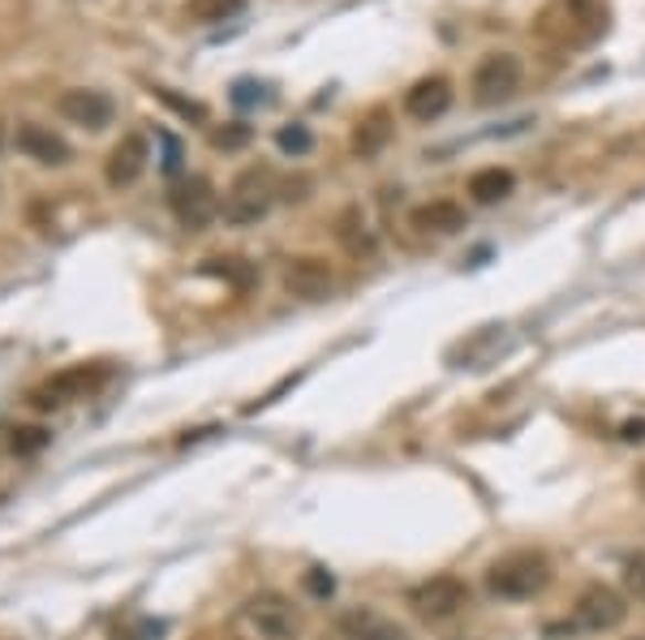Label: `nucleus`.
<instances>
[{
  "instance_id": "nucleus-1",
  "label": "nucleus",
  "mask_w": 645,
  "mask_h": 640,
  "mask_svg": "<svg viewBox=\"0 0 645 640\" xmlns=\"http://www.w3.org/2000/svg\"><path fill=\"white\" fill-rule=\"evenodd\" d=\"M606 22H611V13L603 0H547L533 13V35L560 52H577V47L603 40Z\"/></svg>"
},
{
  "instance_id": "nucleus-2",
  "label": "nucleus",
  "mask_w": 645,
  "mask_h": 640,
  "mask_svg": "<svg viewBox=\"0 0 645 640\" xmlns=\"http://www.w3.org/2000/svg\"><path fill=\"white\" fill-rule=\"evenodd\" d=\"M551 585V563L538 551H512L486 567V589L504 601H529Z\"/></svg>"
},
{
  "instance_id": "nucleus-3",
  "label": "nucleus",
  "mask_w": 645,
  "mask_h": 640,
  "mask_svg": "<svg viewBox=\"0 0 645 640\" xmlns=\"http://www.w3.org/2000/svg\"><path fill=\"white\" fill-rule=\"evenodd\" d=\"M245 623L263 640H297L306 628L302 606H293V598H284L276 589H263L245 601Z\"/></svg>"
},
{
  "instance_id": "nucleus-4",
  "label": "nucleus",
  "mask_w": 645,
  "mask_h": 640,
  "mask_svg": "<svg viewBox=\"0 0 645 640\" xmlns=\"http://www.w3.org/2000/svg\"><path fill=\"white\" fill-rule=\"evenodd\" d=\"M521 56L517 52H486L483 61H478V70H474V104H504V99H512L517 90H521Z\"/></svg>"
},
{
  "instance_id": "nucleus-5",
  "label": "nucleus",
  "mask_w": 645,
  "mask_h": 640,
  "mask_svg": "<svg viewBox=\"0 0 645 640\" xmlns=\"http://www.w3.org/2000/svg\"><path fill=\"white\" fill-rule=\"evenodd\" d=\"M409 606H413L417 619L444 623V619L461 615L469 606V585L461 576H431V580H422V585L409 589Z\"/></svg>"
},
{
  "instance_id": "nucleus-6",
  "label": "nucleus",
  "mask_w": 645,
  "mask_h": 640,
  "mask_svg": "<svg viewBox=\"0 0 645 640\" xmlns=\"http://www.w3.org/2000/svg\"><path fill=\"white\" fill-rule=\"evenodd\" d=\"M276 199V177L272 168H250L233 181L229 199H224V220L229 224H254L267 215V206Z\"/></svg>"
},
{
  "instance_id": "nucleus-7",
  "label": "nucleus",
  "mask_w": 645,
  "mask_h": 640,
  "mask_svg": "<svg viewBox=\"0 0 645 640\" xmlns=\"http://www.w3.org/2000/svg\"><path fill=\"white\" fill-rule=\"evenodd\" d=\"M628 619V606L624 598L603 585V580H594V585H585L581 589V598L572 606V623L581 628V632H611V628H620Z\"/></svg>"
},
{
  "instance_id": "nucleus-8",
  "label": "nucleus",
  "mask_w": 645,
  "mask_h": 640,
  "mask_svg": "<svg viewBox=\"0 0 645 640\" xmlns=\"http://www.w3.org/2000/svg\"><path fill=\"white\" fill-rule=\"evenodd\" d=\"M168 206H172L177 224L190 228V233H202V228L224 211V206H220V194H215V185H211L207 177H190V181H181V185L168 194Z\"/></svg>"
},
{
  "instance_id": "nucleus-9",
  "label": "nucleus",
  "mask_w": 645,
  "mask_h": 640,
  "mask_svg": "<svg viewBox=\"0 0 645 640\" xmlns=\"http://www.w3.org/2000/svg\"><path fill=\"white\" fill-rule=\"evenodd\" d=\"M108 365H70V370H61L56 378H47L40 392L31 396L35 408H61V404L70 401H82V396H91L95 387H104L108 383Z\"/></svg>"
},
{
  "instance_id": "nucleus-10",
  "label": "nucleus",
  "mask_w": 645,
  "mask_h": 640,
  "mask_svg": "<svg viewBox=\"0 0 645 640\" xmlns=\"http://www.w3.org/2000/svg\"><path fill=\"white\" fill-rule=\"evenodd\" d=\"M56 113L70 120V125H82V129H91V134H99V129H108L113 117H117V104L104 95V90H65L61 99H56Z\"/></svg>"
},
{
  "instance_id": "nucleus-11",
  "label": "nucleus",
  "mask_w": 645,
  "mask_h": 640,
  "mask_svg": "<svg viewBox=\"0 0 645 640\" xmlns=\"http://www.w3.org/2000/svg\"><path fill=\"white\" fill-rule=\"evenodd\" d=\"M336 288V276L327 267V258H315V254H302L284 267V292L288 297H302V301H322L331 297Z\"/></svg>"
},
{
  "instance_id": "nucleus-12",
  "label": "nucleus",
  "mask_w": 645,
  "mask_h": 640,
  "mask_svg": "<svg viewBox=\"0 0 645 640\" xmlns=\"http://www.w3.org/2000/svg\"><path fill=\"white\" fill-rule=\"evenodd\" d=\"M147 163H151V142H147L142 134H125L121 142L113 147L108 163H104V181H108L113 190H129V185L147 172Z\"/></svg>"
},
{
  "instance_id": "nucleus-13",
  "label": "nucleus",
  "mask_w": 645,
  "mask_h": 640,
  "mask_svg": "<svg viewBox=\"0 0 645 640\" xmlns=\"http://www.w3.org/2000/svg\"><path fill=\"white\" fill-rule=\"evenodd\" d=\"M452 108V82L431 74V78L413 82L404 90V113L413 120H440Z\"/></svg>"
},
{
  "instance_id": "nucleus-14",
  "label": "nucleus",
  "mask_w": 645,
  "mask_h": 640,
  "mask_svg": "<svg viewBox=\"0 0 645 640\" xmlns=\"http://www.w3.org/2000/svg\"><path fill=\"white\" fill-rule=\"evenodd\" d=\"M340 632L349 640H409V632H404L396 619H388V615H379L370 606L345 610L340 615Z\"/></svg>"
},
{
  "instance_id": "nucleus-15",
  "label": "nucleus",
  "mask_w": 645,
  "mask_h": 640,
  "mask_svg": "<svg viewBox=\"0 0 645 640\" xmlns=\"http://www.w3.org/2000/svg\"><path fill=\"white\" fill-rule=\"evenodd\" d=\"M409 224H413L417 233H431V237H452V233H461V228H465V206H461V202H452V199L422 202V206H413Z\"/></svg>"
},
{
  "instance_id": "nucleus-16",
  "label": "nucleus",
  "mask_w": 645,
  "mask_h": 640,
  "mask_svg": "<svg viewBox=\"0 0 645 640\" xmlns=\"http://www.w3.org/2000/svg\"><path fill=\"white\" fill-rule=\"evenodd\" d=\"M18 151L27 156V160H35V163H65L70 160V142L61 138V134H52L47 125H18Z\"/></svg>"
},
{
  "instance_id": "nucleus-17",
  "label": "nucleus",
  "mask_w": 645,
  "mask_h": 640,
  "mask_svg": "<svg viewBox=\"0 0 645 640\" xmlns=\"http://www.w3.org/2000/svg\"><path fill=\"white\" fill-rule=\"evenodd\" d=\"M388 142H392V113H388V108L366 113V117L358 120V129H353V151H358L362 160H374Z\"/></svg>"
},
{
  "instance_id": "nucleus-18",
  "label": "nucleus",
  "mask_w": 645,
  "mask_h": 640,
  "mask_svg": "<svg viewBox=\"0 0 645 640\" xmlns=\"http://www.w3.org/2000/svg\"><path fill=\"white\" fill-rule=\"evenodd\" d=\"M512 185H517V177L508 172V168H478L474 177H469V199L478 202V206H495V202H504L512 194Z\"/></svg>"
},
{
  "instance_id": "nucleus-19",
  "label": "nucleus",
  "mask_w": 645,
  "mask_h": 640,
  "mask_svg": "<svg viewBox=\"0 0 645 640\" xmlns=\"http://www.w3.org/2000/svg\"><path fill=\"white\" fill-rule=\"evenodd\" d=\"M245 9V0H190V18L194 22H229Z\"/></svg>"
},
{
  "instance_id": "nucleus-20",
  "label": "nucleus",
  "mask_w": 645,
  "mask_h": 640,
  "mask_svg": "<svg viewBox=\"0 0 645 640\" xmlns=\"http://www.w3.org/2000/svg\"><path fill=\"white\" fill-rule=\"evenodd\" d=\"M340 241H345L353 254H370V249H374L366 224H358V211H345V215H340Z\"/></svg>"
},
{
  "instance_id": "nucleus-21",
  "label": "nucleus",
  "mask_w": 645,
  "mask_h": 640,
  "mask_svg": "<svg viewBox=\"0 0 645 640\" xmlns=\"http://www.w3.org/2000/svg\"><path fill=\"white\" fill-rule=\"evenodd\" d=\"M276 147H281L284 156H306L315 147V134L306 125H284L281 134H276Z\"/></svg>"
},
{
  "instance_id": "nucleus-22",
  "label": "nucleus",
  "mask_w": 645,
  "mask_h": 640,
  "mask_svg": "<svg viewBox=\"0 0 645 640\" xmlns=\"http://www.w3.org/2000/svg\"><path fill=\"white\" fill-rule=\"evenodd\" d=\"M9 435H13V439H9V447H13L18 456H35V451H43V447H47V439H52L43 426H18V430H9Z\"/></svg>"
},
{
  "instance_id": "nucleus-23",
  "label": "nucleus",
  "mask_w": 645,
  "mask_h": 640,
  "mask_svg": "<svg viewBox=\"0 0 645 640\" xmlns=\"http://www.w3.org/2000/svg\"><path fill=\"white\" fill-rule=\"evenodd\" d=\"M624 589L645 606V551L624 559Z\"/></svg>"
},
{
  "instance_id": "nucleus-24",
  "label": "nucleus",
  "mask_w": 645,
  "mask_h": 640,
  "mask_svg": "<svg viewBox=\"0 0 645 640\" xmlns=\"http://www.w3.org/2000/svg\"><path fill=\"white\" fill-rule=\"evenodd\" d=\"M207 271H215V276H224V280H233L237 288H245V284L254 280V271L245 267L242 258H211V267Z\"/></svg>"
},
{
  "instance_id": "nucleus-25",
  "label": "nucleus",
  "mask_w": 645,
  "mask_h": 640,
  "mask_svg": "<svg viewBox=\"0 0 645 640\" xmlns=\"http://www.w3.org/2000/svg\"><path fill=\"white\" fill-rule=\"evenodd\" d=\"M263 90H267V86H263V82H254V78L233 82V104H237V108H254V104H263V99H267Z\"/></svg>"
},
{
  "instance_id": "nucleus-26",
  "label": "nucleus",
  "mask_w": 645,
  "mask_h": 640,
  "mask_svg": "<svg viewBox=\"0 0 645 640\" xmlns=\"http://www.w3.org/2000/svg\"><path fill=\"white\" fill-rule=\"evenodd\" d=\"M211 142H215V147H224V151H233V147H245V142H250V125L215 129V134H211Z\"/></svg>"
},
{
  "instance_id": "nucleus-27",
  "label": "nucleus",
  "mask_w": 645,
  "mask_h": 640,
  "mask_svg": "<svg viewBox=\"0 0 645 640\" xmlns=\"http://www.w3.org/2000/svg\"><path fill=\"white\" fill-rule=\"evenodd\" d=\"M156 95H160L163 104H172V108H177L181 117H190V120H207V108H202V104H190V99H177V95H172V90H163V86H156Z\"/></svg>"
},
{
  "instance_id": "nucleus-28",
  "label": "nucleus",
  "mask_w": 645,
  "mask_h": 640,
  "mask_svg": "<svg viewBox=\"0 0 645 640\" xmlns=\"http://www.w3.org/2000/svg\"><path fill=\"white\" fill-rule=\"evenodd\" d=\"M306 585H310V594H315V598H331V589H336V580H331L322 567L306 572Z\"/></svg>"
},
{
  "instance_id": "nucleus-29",
  "label": "nucleus",
  "mask_w": 645,
  "mask_h": 640,
  "mask_svg": "<svg viewBox=\"0 0 645 640\" xmlns=\"http://www.w3.org/2000/svg\"><path fill=\"white\" fill-rule=\"evenodd\" d=\"M620 439L624 442H645V417L642 422H624V426H620Z\"/></svg>"
},
{
  "instance_id": "nucleus-30",
  "label": "nucleus",
  "mask_w": 645,
  "mask_h": 640,
  "mask_svg": "<svg viewBox=\"0 0 645 640\" xmlns=\"http://www.w3.org/2000/svg\"><path fill=\"white\" fill-rule=\"evenodd\" d=\"M633 640H645V637H633Z\"/></svg>"
}]
</instances>
